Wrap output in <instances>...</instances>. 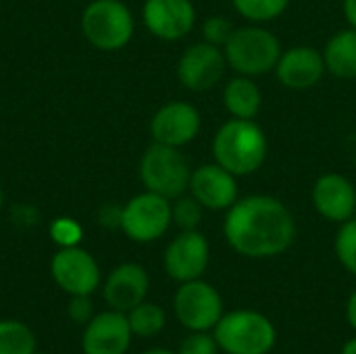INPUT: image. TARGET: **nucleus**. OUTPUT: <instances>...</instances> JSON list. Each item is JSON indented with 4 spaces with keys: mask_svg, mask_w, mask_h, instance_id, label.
<instances>
[{
    "mask_svg": "<svg viewBox=\"0 0 356 354\" xmlns=\"http://www.w3.org/2000/svg\"><path fill=\"white\" fill-rule=\"evenodd\" d=\"M227 246L250 261H265L286 255L298 234L290 207L271 194L240 196L223 213L221 223Z\"/></svg>",
    "mask_w": 356,
    "mask_h": 354,
    "instance_id": "nucleus-1",
    "label": "nucleus"
},
{
    "mask_svg": "<svg viewBox=\"0 0 356 354\" xmlns=\"http://www.w3.org/2000/svg\"><path fill=\"white\" fill-rule=\"evenodd\" d=\"M202 129V115L198 106L188 100H171L156 108L150 119V136L152 142L186 148L192 144Z\"/></svg>",
    "mask_w": 356,
    "mask_h": 354,
    "instance_id": "nucleus-11",
    "label": "nucleus"
},
{
    "mask_svg": "<svg viewBox=\"0 0 356 354\" xmlns=\"http://www.w3.org/2000/svg\"><path fill=\"white\" fill-rule=\"evenodd\" d=\"M346 323L350 325V330L356 334V288L348 294L346 298Z\"/></svg>",
    "mask_w": 356,
    "mask_h": 354,
    "instance_id": "nucleus-30",
    "label": "nucleus"
},
{
    "mask_svg": "<svg viewBox=\"0 0 356 354\" xmlns=\"http://www.w3.org/2000/svg\"><path fill=\"white\" fill-rule=\"evenodd\" d=\"M150 290L148 271L140 263H121L104 282V300L113 311L129 313L134 307L146 300Z\"/></svg>",
    "mask_w": 356,
    "mask_h": 354,
    "instance_id": "nucleus-18",
    "label": "nucleus"
},
{
    "mask_svg": "<svg viewBox=\"0 0 356 354\" xmlns=\"http://www.w3.org/2000/svg\"><path fill=\"white\" fill-rule=\"evenodd\" d=\"M221 104L234 119H257L263 111V90L254 77L234 73L223 81Z\"/></svg>",
    "mask_w": 356,
    "mask_h": 354,
    "instance_id": "nucleus-19",
    "label": "nucleus"
},
{
    "mask_svg": "<svg viewBox=\"0 0 356 354\" xmlns=\"http://www.w3.org/2000/svg\"><path fill=\"white\" fill-rule=\"evenodd\" d=\"M35 336L21 321H0V354H33Z\"/></svg>",
    "mask_w": 356,
    "mask_h": 354,
    "instance_id": "nucleus-23",
    "label": "nucleus"
},
{
    "mask_svg": "<svg viewBox=\"0 0 356 354\" xmlns=\"http://www.w3.org/2000/svg\"><path fill=\"white\" fill-rule=\"evenodd\" d=\"M207 209L192 196V194H181L175 200H171V217H173V225L179 232H190V230H198L202 223Z\"/></svg>",
    "mask_w": 356,
    "mask_h": 354,
    "instance_id": "nucleus-24",
    "label": "nucleus"
},
{
    "mask_svg": "<svg viewBox=\"0 0 356 354\" xmlns=\"http://www.w3.org/2000/svg\"><path fill=\"white\" fill-rule=\"evenodd\" d=\"M213 336L223 354H269L277 344L275 323L257 309L225 311Z\"/></svg>",
    "mask_w": 356,
    "mask_h": 354,
    "instance_id": "nucleus-4",
    "label": "nucleus"
},
{
    "mask_svg": "<svg viewBox=\"0 0 356 354\" xmlns=\"http://www.w3.org/2000/svg\"><path fill=\"white\" fill-rule=\"evenodd\" d=\"M342 15L348 27H356V0H342Z\"/></svg>",
    "mask_w": 356,
    "mask_h": 354,
    "instance_id": "nucleus-31",
    "label": "nucleus"
},
{
    "mask_svg": "<svg viewBox=\"0 0 356 354\" xmlns=\"http://www.w3.org/2000/svg\"><path fill=\"white\" fill-rule=\"evenodd\" d=\"M323 61L330 75L355 81L356 79V27L338 29L323 46Z\"/></svg>",
    "mask_w": 356,
    "mask_h": 354,
    "instance_id": "nucleus-20",
    "label": "nucleus"
},
{
    "mask_svg": "<svg viewBox=\"0 0 356 354\" xmlns=\"http://www.w3.org/2000/svg\"><path fill=\"white\" fill-rule=\"evenodd\" d=\"M138 175L148 192L175 200L177 196L188 192L192 165L181 148L152 142L140 156Z\"/></svg>",
    "mask_w": 356,
    "mask_h": 354,
    "instance_id": "nucleus-5",
    "label": "nucleus"
},
{
    "mask_svg": "<svg viewBox=\"0 0 356 354\" xmlns=\"http://www.w3.org/2000/svg\"><path fill=\"white\" fill-rule=\"evenodd\" d=\"M33 354H35V353H33Z\"/></svg>",
    "mask_w": 356,
    "mask_h": 354,
    "instance_id": "nucleus-35",
    "label": "nucleus"
},
{
    "mask_svg": "<svg viewBox=\"0 0 356 354\" xmlns=\"http://www.w3.org/2000/svg\"><path fill=\"white\" fill-rule=\"evenodd\" d=\"M127 321L131 328V334L138 338H154L159 336L167 325V315L161 305L154 303H140L127 313Z\"/></svg>",
    "mask_w": 356,
    "mask_h": 354,
    "instance_id": "nucleus-21",
    "label": "nucleus"
},
{
    "mask_svg": "<svg viewBox=\"0 0 356 354\" xmlns=\"http://www.w3.org/2000/svg\"><path fill=\"white\" fill-rule=\"evenodd\" d=\"M50 236H52L54 244H58L60 248H69V246H77L81 242L83 230L75 219L58 217L50 223Z\"/></svg>",
    "mask_w": 356,
    "mask_h": 354,
    "instance_id": "nucleus-27",
    "label": "nucleus"
},
{
    "mask_svg": "<svg viewBox=\"0 0 356 354\" xmlns=\"http://www.w3.org/2000/svg\"><path fill=\"white\" fill-rule=\"evenodd\" d=\"M290 2L292 0H232V6L246 23L269 25L288 10Z\"/></svg>",
    "mask_w": 356,
    "mask_h": 354,
    "instance_id": "nucleus-22",
    "label": "nucleus"
},
{
    "mask_svg": "<svg viewBox=\"0 0 356 354\" xmlns=\"http://www.w3.org/2000/svg\"><path fill=\"white\" fill-rule=\"evenodd\" d=\"M131 338L127 313L111 309L90 319L81 346L86 354H127Z\"/></svg>",
    "mask_w": 356,
    "mask_h": 354,
    "instance_id": "nucleus-17",
    "label": "nucleus"
},
{
    "mask_svg": "<svg viewBox=\"0 0 356 354\" xmlns=\"http://www.w3.org/2000/svg\"><path fill=\"white\" fill-rule=\"evenodd\" d=\"M277 81L290 92H307L317 88L327 75L323 52L309 44H296L282 50L275 65Z\"/></svg>",
    "mask_w": 356,
    "mask_h": 354,
    "instance_id": "nucleus-15",
    "label": "nucleus"
},
{
    "mask_svg": "<svg viewBox=\"0 0 356 354\" xmlns=\"http://www.w3.org/2000/svg\"><path fill=\"white\" fill-rule=\"evenodd\" d=\"M311 202L323 221L340 225L356 217L355 182L340 171L321 173L311 188Z\"/></svg>",
    "mask_w": 356,
    "mask_h": 354,
    "instance_id": "nucleus-14",
    "label": "nucleus"
},
{
    "mask_svg": "<svg viewBox=\"0 0 356 354\" xmlns=\"http://www.w3.org/2000/svg\"><path fill=\"white\" fill-rule=\"evenodd\" d=\"M173 313L188 332H213L225 313V303L221 292L200 277L179 284L173 296Z\"/></svg>",
    "mask_w": 356,
    "mask_h": 354,
    "instance_id": "nucleus-8",
    "label": "nucleus"
},
{
    "mask_svg": "<svg viewBox=\"0 0 356 354\" xmlns=\"http://www.w3.org/2000/svg\"><path fill=\"white\" fill-rule=\"evenodd\" d=\"M2 204H4V194H2V188H0V211H2Z\"/></svg>",
    "mask_w": 356,
    "mask_h": 354,
    "instance_id": "nucleus-34",
    "label": "nucleus"
},
{
    "mask_svg": "<svg viewBox=\"0 0 356 354\" xmlns=\"http://www.w3.org/2000/svg\"><path fill=\"white\" fill-rule=\"evenodd\" d=\"M234 31H236V25L232 23V19H227L223 15H211L200 25L202 40L213 46H219V48H223L227 44V40L232 38Z\"/></svg>",
    "mask_w": 356,
    "mask_h": 354,
    "instance_id": "nucleus-26",
    "label": "nucleus"
},
{
    "mask_svg": "<svg viewBox=\"0 0 356 354\" xmlns=\"http://www.w3.org/2000/svg\"><path fill=\"white\" fill-rule=\"evenodd\" d=\"M213 161L236 177H250L263 169L269 156V138L257 119L223 121L211 140Z\"/></svg>",
    "mask_w": 356,
    "mask_h": 354,
    "instance_id": "nucleus-2",
    "label": "nucleus"
},
{
    "mask_svg": "<svg viewBox=\"0 0 356 354\" xmlns=\"http://www.w3.org/2000/svg\"><path fill=\"white\" fill-rule=\"evenodd\" d=\"M50 271L58 288L71 296H90L100 284V267L96 259L79 246L60 248L52 257Z\"/></svg>",
    "mask_w": 356,
    "mask_h": 354,
    "instance_id": "nucleus-16",
    "label": "nucleus"
},
{
    "mask_svg": "<svg viewBox=\"0 0 356 354\" xmlns=\"http://www.w3.org/2000/svg\"><path fill=\"white\" fill-rule=\"evenodd\" d=\"M211 263V242L200 230L179 232L165 248L163 267L165 273L177 282L200 280Z\"/></svg>",
    "mask_w": 356,
    "mask_h": 354,
    "instance_id": "nucleus-10",
    "label": "nucleus"
},
{
    "mask_svg": "<svg viewBox=\"0 0 356 354\" xmlns=\"http://www.w3.org/2000/svg\"><path fill=\"white\" fill-rule=\"evenodd\" d=\"M334 252L338 263L356 277V217L338 225L334 236Z\"/></svg>",
    "mask_w": 356,
    "mask_h": 354,
    "instance_id": "nucleus-25",
    "label": "nucleus"
},
{
    "mask_svg": "<svg viewBox=\"0 0 356 354\" xmlns=\"http://www.w3.org/2000/svg\"><path fill=\"white\" fill-rule=\"evenodd\" d=\"M171 225H173L171 200L161 194L144 190L121 207L119 230L131 242L138 244L156 242L169 232Z\"/></svg>",
    "mask_w": 356,
    "mask_h": 354,
    "instance_id": "nucleus-7",
    "label": "nucleus"
},
{
    "mask_svg": "<svg viewBox=\"0 0 356 354\" xmlns=\"http://www.w3.org/2000/svg\"><path fill=\"white\" fill-rule=\"evenodd\" d=\"M219 344L213 332H190L181 342L177 354H219Z\"/></svg>",
    "mask_w": 356,
    "mask_h": 354,
    "instance_id": "nucleus-28",
    "label": "nucleus"
},
{
    "mask_svg": "<svg viewBox=\"0 0 356 354\" xmlns=\"http://www.w3.org/2000/svg\"><path fill=\"white\" fill-rule=\"evenodd\" d=\"M340 354H356V334L342 344V351H340Z\"/></svg>",
    "mask_w": 356,
    "mask_h": 354,
    "instance_id": "nucleus-32",
    "label": "nucleus"
},
{
    "mask_svg": "<svg viewBox=\"0 0 356 354\" xmlns=\"http://www.w3.org/2000/svg\"><path fill=\"white\" fill-rule=\"evenodd\" d=\"M94 307H92V300L88 294H81V296H71V303H69V317L75 321V323H90V319L94 317Z\"/></svg>",
    "mask_w": 356,
    "mask_h": 354,
    "instance_id": "nucleus-29",
    "label": "nucleus"
},
{
    "mask_svg": "<svg viewBox=\"0 0 356 354\" xmlns=\"http://www.w3.org/2000/svg\"><path fill=\"white\" fill-rule=\"evenodd\" d=\"M81 31L94 48L115 52L131 42L136 19L123 0H92L81 13Z\"/></svg>",
    "mask_w": 356,
    "mask_h": 354,
    "instance_id": "nucleus-6",
    "label": "nucleus"
},
{
    "mask_svg": "<svg viewBox=\"0 0 356 354\" xmlns=\"http://www.w3.org/2000/svg\"><path fill=\"white\" fill-rule=\"evenodd\" d=\"M282 50V40L267 25L257 23H244L236 27V31L223 46L229 71L254 79L275 71Z\"/></svg>",
    "mask_w": 356,
    "mask_h": 354,
    "instance_id": "nucleus-3",
    "label": "nucleus"
},
{
    "mask_svg": "<svg viewBox=\"0 0 356 354\" xmlns=\"http://www.w3.org/2000/svg\"><path fill=\"white\" fill-rule=\"evenodd\" d=\"M142 354H177V353H173V351H169V348H148V351H144Z\"/></svg>",
    "mask_w": 356,
    "mask_h": 354,
    "instance_id": "nucleus-33",
    "label": "nucleus"
},
{
    "mask_svg": "<svg viewBox=\"0 0 356 354\" xmlns=\"http://www.w3.org/2000/svg\"><path fill=\"white\" fill-rule=\"evenodd\" d=\"M188 194H192L207 211L225 213L240 198V177L219 163H202L192 169Z\"/></svg>",
    "mask_w": 356,
    "mask_h": 354,
    "instance_id": "nucleus-12",
    "label": "nucleus"
},
{
    "mask_svg": "<svg viewBox=\"0 0 356 354\" xmlns=\"http://www.w3.org/2000/svg\"><path fill=\"white\" fill-rule=\"evenodd\" d=\"M229 71L223 48L213 46L204 40L190 44L177 58L175 75L177 81L194 94L211 92L223 83Z\"/></svg>",
    "mask_w": 356,
    "mask_h": 354,
    "instance_id": "nucleus-9",
    "label": "nucleus"
},
{
    "mask_svg": "<svg viewBox=\"0 0 356 354\" xmlns=\"http://www.w3.org/2000/svg\"><path fill=\"white\" fill-rule=\"evenodd\" d=\"M142 21L156 40L179 42L194 31L198 13L192 0H146Z\"/></svg>",
    "mask_w": 356,
    "mask_h": 354,
    "instance_id": "nucleus-13",
    "label": "nucleus"
}]
</instances>
